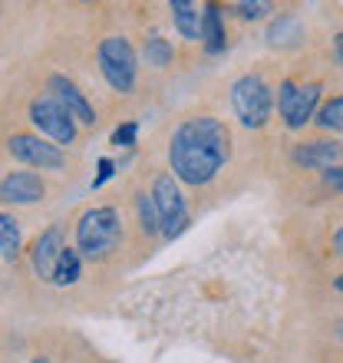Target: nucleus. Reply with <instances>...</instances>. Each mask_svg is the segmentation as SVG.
Returning <instances> with one entry per match:
<instances>
[{"instance_id":"nucleus-25","label":"nucleus","mask_w":343,"mask_h":363,"mask_svg":"<svg viewBox=\"0 0 343 363\" xmlns=\"http://www.w3.org/2000/svg\"><path fill=\"white\" fill-rule=\"evenodd\" d=\"M337 50H340V60H343V33L337 37Z\"/></svg>"},{"instance_id":"nucleus-27","label":"nucleus","mask_w":343,"mask_h":363,"mask_svg":"<svg viewBox=\"0 0 343 363\" xmlns=\"http://www.w3.org/2000/svg\"><path fill=\"white\" fill-rule=\"evenodd\" d=\"M30 363H47V360H43V357H37V360H30Z\"/></svg>"},{"instance_id":"nucleus-4","label":"nucleus","mask_w":343,"mask_h":363,"mask_svg":"<svg viewBox=\"0 0 343 363\" xmlns=\"http://www.w3.org/2000/svg\"><path fill=\"white\" fill-rule=\"evenodd\" d=\"M231 106H235V113L244 125L251 129H261L267 123V116H271V106H274V96L267 89V83L254 73L248 77H241L235 86H231Z\"/></svg>"},{"instance_id":"nucleus-23","label":"nucleus","mask_w":343,"mask_h":363,"mask_svg":"<svg viewBox=\"0 0 343 363\" xmlns=\"http://www.w3.org/2000/svg\"><path fill=\"white\" fill-rule=\"evenodd\" d=\"M109 175H113V159H103V162H99V179H96L93 185H103Z\"/></svg>"},{"instance_id":"nucleus-24","label":"nucleus","mask_w":343,"mask_h":363,"mask_svg":"<svg viewBox=\"0 0 343 363\" xmlns=\"http://www.w3.org/2000/svg\"><path fill=\"white\" fill-rule=\"evenodd\" d=\"M334 245H337V251H340V255H343V228H340V231H337V238H334Z\"/></svg>"},{"instance_id":"nucleus-6","label":"nucleus","mask_w":343,"mask_h":363,"mask_svg":"<svg viewBox=\"0 0 343 363\" xmlns=\"http://www.w3.org/2000/svg\"><path fill=\"white\" fill-rule=\"evenodd\" d=\"M30 119H33V125H37L40 133L50 135L60 145H69L77 139V123L69 119V113L53 96H43V99H37V103L30 106Z\"/></svg>"},{"instance_id":"nucleus-8","label":"nucleus","mask_w":343,"mask_h":363,"mask_svg":"<svg viewBox=\"0 0 343 363\" xmlns=\"http://www.w3.org/2000/svg\"><path fill=\"white\" fill-rule=\"evenodd\" d=\"M10 152L17 155L20 162L33 165L40 172H57L67 165V155L60 152V145H50L47 139L40 135H30V133H17L10 139Z\"/></svg>"},{"instance_id":"nucleus-26","label":"nucleus","mask_w":343,"mask_h":363,"mask_svg":"<svg viewBox=\"0 0 343 363\" xmlns=\"http://www.w3.org/2000/svg\"><path fill=\"white\" fill-rule=\"evenodd\" d=\"M337 291H343V274H340V277H337Z\"/></svg>"},{"instance_id":"nucleus-5","label":"nucleus","mask_w":343,"mask_h":363,"mask_svg":"<svg viewBox=\"0 0 343 363\" xmlns=\"http://www.w3.org/2000/svg\"><path fill=\"white\" fill-rule=\"evenodd\" d=\"M152 201H155V211H159V225H162L165 238L181 235V228L189 225V211H185V199H181V191L172 175H159L155 179Z\"/></svg>"},{"instance_id":"nucleus-7","label":"nucleus","mask_w":343,"mask_h":363,"mask_svg":"<svg viewBox=\"0 0 343 363\" xmlns=\"http://www.w3.org/2000/svg\"><path fill=\"white\" fill-rule=\"evenodd\" d=\"M317 103H320V86L317 83H307V86L281 83V89H277V106H281V116L287 119L291 129H300L314 116Z\"/></svg>"},{"instance_id":"nucleus-15","label":"nucleus","mask_w":343,"mask_h":363,"mask_svg":"<svg viewBox=\"0 0 343 363\" xmlns=\"http://www.w3.org/2000/svg\"><path fill=\"white\" fill-rule=\"evenodd\" d=\"M79 271H83V258H79V251L63 248V255H60V261H57V271H53V284H60V287L77 284Z\"/></svg>"},{"instance_id":"nucleus-13","label":"nucleus","mask_w":343,"mask_h":363,"mask_svg":"<svg viewBox=\"0 0 343 363\" xmlns=\"http://www.w3.org/2000/svg\"><path fill=\"white\" fill-rule=\"evenodd\" d=\"M172 20L185 40H201V7L189 0H175L172 4Z\"/></svg>"},{"instance_id":"nucleus-10","label":"nucleus","mask_w":343,"mask_h":363,"mask_svg":"<svg viewBox=\"0 0 343 363\" xmlns=\"http://www.w3.org/2000/svg\"><path fill=\"white\" fill-rule=\"evenodd\" d=\"M50 89H53V99L67 109L73 123H83V125L96 123V113H93V106H89V99H86L67 77H50Z\"/></svg>"},{"instance_id":"nucleus-22","label":"nucleus","mask_w":343,"mask_h":363,"mask_svg":"<svg viewBox=\"0 0 343 363\" xmlns=\"http://www.w3.org/2000/svg\"><path fill=\"white\" fill-rule=\"evenodd\" d=\"M324 182L330 185V189L343 191V165H334V169H327V172H324Z\"/></svg>"},{"instance_id":"nucleus-18","label":"nucleus","mask_w":343,"mask_h":363,"mask_svg":"<svg viewBox=\"0 0 343 363\" xmlns=\"http://www.w3.org/2000/svg\"><path fill=\"white\" fill-rule=\"evenodd\" d=\"M135 208H139V221H142V231H149V235H155V231H162V225H159V211H155L152 195H139V199H135Z\"/></svg>"},{"instance_id":"nucleus-12","label":"nucleus","mask_w":343,"mask_h":363,"mask_svg":"<svg viewBox=\"0 0 343 363\" xmlns=\"http://www.w3.org/2000/svg\"><path fill=\"white\" fill-rule=\"evenodd\" d=\"M340 159V145L337 143H304L294 149V162L304 169H334V162Z\"/></svg>"},{"instance_id":"nucleus-19","label":"nucleus","mask_w":343,"mask_h":363,"mask_svg":"<svg viewBox=\"0 0 343 363\" xmlns=\"http://www.w3.org/2000/svg\"><path fill=\"white\" fill-rule=\"evenodd\" d=\"M317 123L324 125V129H343V96L330 99V103L317 113Z\"/></svg>"},{"instance_id":"nucleus-17","label":"nucleus","mask_w":343,"mask_h":363,"mask_svg":"<svg viewBox=\"0 0 343 363\" xmlns=\"http://www.w3.org/2000/svg\"><path fill=\"white\" fill-rule=\"evenodd\" d=\"M145 60H149V67L155 69H165L172 63V43L162 37H152L145 43Z\"/></svg>"},{"instance_id":"nucleus-1","label":"nucleus","mask_w":343,"mask_h":363,"mask_svg":"<svg viewBox=\"0 0 343 363\" xmlns=\"http://www.w3.org/2000/svg\"><path fill=\"white\" fill-rule=\"evenodd\" d=\"M231 152L228 125L215 116H195L175 129L169 145L172 172L189 185H205L221 172Z\"/></svg>"},{"instance_id":"nucleus-16","label":"nucleus","mask_w":343,"mask_h":363,"mask_svg":"<svg viewBox=\"0 0 343 363\" xmlns=\"http://www.w3.org/2000/svg\"><path fill=\"white\" fill-rule=\"evenodd\" d=\"M20 251V225L10 215L0 211V255L4 258H13Z\"/></svg>"},{"instance_id":"nucleus-9","label":"nucleus","mask_w":343,"mask_h":363,"mask_svg":"<svg viewBox=\"0 0 343 363\" xmlns=\"http://www.w3.org/2000/svg\"><path fill=\"white\" fill-rule=\"evenodd\" d=\"M43 195H47V185L33 172H10L0 182V201H10V205H33Z\"/></svg>"},{"instance_id":"nucleus-21","label":"nucleus","mask_w":343,"mask_h":363,"mask_svg":"<svg viewBox=\"0 0 343 363\" xmlns=\"http://www.w3.org/2000/svg\"><path fill=\"white\" fill-rule=\"evenodd\" d=\"M238 13L244 20H261L267 13V4H238Z\"/></svg>"},{"instance_id":"nucleus-3","label":"nucleus","mask_w":343,"mask_h":363,"mask_svg":"<svg viewBox=\"0 0 343 363\" xmlns=\"http://www.w3.org/2000/svg\"><path fill=\"white\" fill-rule=\"evenodd\" d=\"M96 60H99V69H103L106 83L119 93H129L135 86V50L129 47V40L125 37H106L96 50Z\"/></svg>"},{"instance_id":"nucleus-14","label":"nucleus","mask_w":343,"mask_h":363,"mask_svg":"<svg viewBox=\"0 0 343 363\" xmlns=\"http://www.w3.org/2000/svg\"><path fill=\"white\" fill-rule=\"evenodd\" d=\"M201 43L208 53H221L225 50V20H221L218 7L201 10Z\"/></svg>"},{"instance_id":"nucleus-20","label":"nucleus","mask_w":343,"mask_h":363,"mask_svg":"<svg viewBox=\"0 0 343 363\" xmlns=\"http://www.w3.org/2000/svg\"><path fill=\"white\" fill-rule=\"evenodd\" d=\"M135 133H139L135 123H125V125H119V129L113 133V143L116 145H135Z\"/></svg>"},{"instance_id":"nucleus-11","label":"nucleus","mask_w":343,"mask_h":363,"mask_svg":"<svg viewBox=\"0 0 343 363\" xmlns=\"http://www.w3.org/2000/svg\"><path fill=\"white\" fill-rule=\"evenodd\" d=\"M63 231L60 228H47L33 245V271L43 281H53V271H57V261L63 255Z\"/></svg>"},{"instance_id":"nucleus-2","label":"nucleus","mask_w":343,"mask_h":363,"mask_svg":"<svg viewBox=\"0 0 343 363\" xmlns=\"http://www.w3.org/2000/svg\"><path fill=\"white\" fill-rule=\"evenodd\" d=\"M123 241V221H119V211L116 208H93L86 211L77 225V245L86 258L103 261L109 258Z\"/></svg>"}]
</instances>
